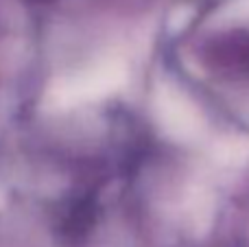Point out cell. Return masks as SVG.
<instances>
[{"instance_id": "2", "label": "cell", "mask_w": 249, "mask_h": 247, "mask_svg": "<svg viewBox=\"0 0 249 247\" xmlns=\"http://www.w3.org/2000/svg\"><path fill=\"white\" fill-rule=\"evenodd\" d=\"M155 116L160 125L175 138H190L199 127L197 112L190 107V103L181 94H177L173 88H160L155 92Z\"/></svg>"}, {"instance_id": "1", "label": "cell", "mask_w": 249, "mask_h": 247, "mask_svg": "<svg viewBox=\"0 0 249 247\" xmlns=\"http://www.w3.org/2000/svg\"><path fill=\"white\" fill-rule=\"evenodd\" d=\"M124 79H127V72L121 61H105L94 70H88L86 74H74V77L55 81L46 101L53 107H72L83 101L112 94L123 86Z\"/></svg>"}]
</instances>
